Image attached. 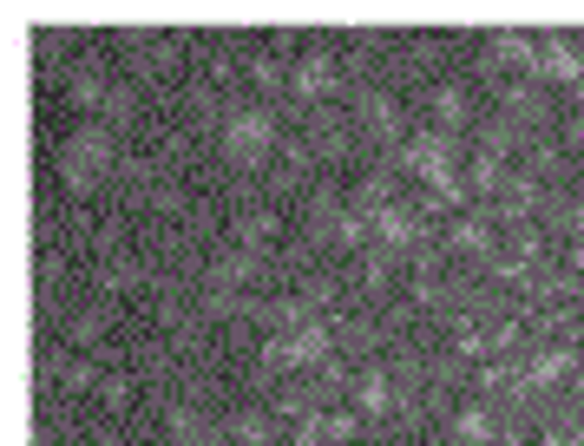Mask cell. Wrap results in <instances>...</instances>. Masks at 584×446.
<instances>
[{
  "mask_svg": "<svg viewBox=\"0 0 584 446\" xmlns=\"http://www.w3.org/2000/svg\"><path fill=\"white\" fill-rule=\"evenodd\" d=\"M72 105H79V112H105V105H112V79L79 72V79H72Z\"/></svg>",
  "mask_w": 584,
  "mask_h": 446,
  "instance_id": "obj_15",
  "label": "cell"
},
{
  "mask_svg": "<svg viewBox=\"0 0 584 446\" xmlns=\"http://www.w3.org/2000/svg\"><path fill=\"white\" fill-rule=\"evenodd\" d=\"M171 446H224V427H210L197 408H178L171 414Z\"/></svg>",
  "mask_w": 584,
  "mask_h": 446,
  "instance_id": "obj_11",
  "label": "cell"
},
{
  "mask_svg": "<svg viewBox=\"0 0 584 446\" xmlns=\"http://www.w3.org/2000/svg\"><path fill=\"white\" fill-rule=\"evenodd\" d=\"M276 434H270V421L263 414H230L224 421V446H270Z\"/></svg>",
  "mask_w": 584,
  "mask_h": 446,
  "instance_id": "obj_12",
  "label": "cell"
},
{
  "mask_svg": "<svg viewBox=\"0 0 584 446\" xmlns=\"http://www.w3.org/2000/svg\"><path fill=\"white\" fill-rule=\"evenodd\" d=\"M394 164H408L414 178H427L440 204H460V197H467V178H460V164H454V138H447V131H421V138L394 145Z\"/></svg>",
  "mask_w": 584,
  "mask_h": 446,
  "instance_id": "obj_1",
  "label": "cell"
},
{
  "mask_svg": "<svg viewBox=\"0 0 584 446\" xmlns=\"http://www.w3.org/2000/svg\"><path fill=\"white\" fill-rule=\"evenodd\" d=\"M486 66H493V72H506V66H513V72H519V66H539V39H533V33H493V39H486Z\"/></svg>",
  "mask_w": 584,
  "mask_h": 446,
  "instance_id": "obj_6",
  "label": "cell"
},
{
  "mask_svg": "<svg viewBox=\"0 0 584 446\" xmlns=\"http://www.w3.org/2000/svg\"><path fill=\"white\" fill-rule=\"evenodd\" d=\"M270 145H276V118H270L263 105H237V112L224 118V158H230V164H263Z\"/></svg>",
  "mask_w": 584,
  "mask_h": 446,
  "instance_id": "obj_3",
  "label": "cell"
},
{
  "mask_svg": "<svg viewBox=\"0 0 584 446\" xmlns=\"http://www.w3.org/2000/svg\"><path fill=\"white\" fill-rule=\"evenodd\" d=\"M322 421H329V434H335V446H342L348 434H355V414H322Z\"/></svg>",
  "mask_w": 584,
  "mask_h": 446,
  "instance_id": "obj_21",
  "label": "cell"
},
{
  "mask_svg": "<svg viewBox=\"0 0 584 446\" xmlns=\"http://www.w3.org/2000/svg\"><path fill=\"white\" fill-rule=\"evenodd\" d=\"M362 125H368L375 138H388V145H401V105H394L388 92H375V85L362 92Z\"/></svg>",
  "mask_w": 584,
  "mask_h": 446,
  "instance_id": "obj_8",
  "label": "cell"
},
{
  "mask_svg": "<svg viewBox=\"0 0 584 446\" xmlns=\"http://www.w3.org/2000/svg\"><path fill=\"white\" fill-rule=\"evenodd\" d=\"M329 85H335V59H329V53H302V59L289 66V92H296V99H322Z\"/></svg>",
  "mask_w": 584,
  "mask_h": 446,
  "instance_id": "obj_7",
  "label": "cell"
},
{
  "mask_svg": "<svg viewBox=\"0 0 584 446\" xmlns=\"http://www.w3.org/2000/svg\"><path fill=\"white\" fill-rule=\"evenodd\" d=\"M467 184H473V191H506L500 158H493V151H480V158H473V171H467Z\"/></svg>",
  "mask_w": 584,
  "mask_h": 446,
  "instance_id": "obj_19",
  "label": "cell"
},
{
  "mask_svg": "<svg viewBox=\"0 0 584 446\" xmlns=\"http://www.w3.org/2000/svg\"><path fill=\"white\" fill-rule=\"evenodd\" d=\"M289 446H335V434H329V421L322 414H309V421H296V441Z\"/></svg>",
  "mask_w": 584,
  "mask_h": 446,
  "instance_id": "obj_20",
  "label": "cell"
},
{
  "mask_svg": "<svg viewBox=\"0 0 584 446\" xmlns=\"http://www.w3.org/2000/svg\"><path fill=\"white\" fill-rule=\"evenodd\" d=\"M565 375H572V355H565V348H539V355H533V375H526V381H533V388H559Z\"/></svg>",
  "mask_w": 584,
  "mask_h": 446,
  "instance_id": "obj_14",
  "label": "cell"
},
{
  "mask_svg": "<svg viewBox=\"0 0 584 446\" xmlns=\"http://www.w3.org/2000/svg\"><path fill=\"white\" fill-rule=\"evenodd\" d=\"M447 250H460V256H486V250H493V230H486L480 217H460L454 237H447Z\"/></svg>",
  "mask_w": 584,
  "mask_h": 446,
  "instance_id": "obj_13",
  "label": "cell"
},
{
  "mask_svg": "<svg viewBox=\"0 0 584 446\" xmlns=\"http://www.w3.org/2000/svg\"><path fill=\"white\" fill-rule=\"evenodd\" d=\"M454 434L467 446H480V441H493V414L486 408H460V421H454Z\"/></svg>",
  "mask_w": 584,
  "mask_h": 446,
  "instance_id": "obj_18",
  "label": "cell"
},
{
  "mask_svg": "<svg viewBox=\"0 0 584 446\" xmlns=\"http://www.w3.org/2000/svg\"><path fill=\"white\" fill-rule=\"evenodd\" d=\"M250 276H256V250H243V243H237L230 256H217V270H210V283H217V302H210V309H237V289H243Z\"/></svg>",
  "mask_w": 584,
  "mask_h": 446,
  "instance_id": "obj_5",
  "label": "cell"
},
{
  "mask_svg": "<svg viewBox=\"0 0 584 446\" xmlns=\"http://www.w3.org/2000/svg\"><path fill=\"white\" fill-rule=\"evenodd\" d=\"M263 362H270L276 375H302V368H322V362H329V329H322V322H302V329H283V335H270Z\"/></svg>",
  "mask_w": 584,
  "mask_h": 446,
  "instance_id": "obj_4",
  "label": "cell"
},
{
  "mask_svg": "<svg viewBox=\"0 0 584 446\" xmlns=\"http://www.w3.org/2000/svg\"><path fill=\"white\" fill-rule=\"evenodd\" d=\"M414 237H421V224H414V217H408L401 204H388V210H375V243H381V250H408Z\"/></svg>",
  "mask_w": 584,
  "mask_h": 446,
  "instance_id": "obj_10",
  "label": "cell"
},
{
  "mask_svg": "<svg viewBox=\"0 0 584 446\" xmlns=\"http://www.w3.org/2000/svg\"><path fill=\"white\" fill-rule=\"evenodd\" d=\"M539 72H546L552 85H579V79H584L579 46H565V39H546V46H539Z\"/></svg>",
  "mask_w": 584,
  "mask_h": 446,
  "instance_id": "obj_9",
  "label": "cell"
},
{
  "mask_svg": "<svg viewBox=\"0 0 584 446\" xmlns=\"http://www.w3.org/2000/svg\"><path fill=\"white\" fill-rule=\"evenodd\" d=\"M355 401H362V414H388V401H394L388 375H381V368H368V375L355 381Z\"/></svg>",
  "mask_w": 584,
  "mask_h": 446,
  "instance_id": "obj_17",
  "label": "cell"
},
{
  "mask_svg": "<svg viewBox=\"0 0 584 446\" xmlns=\"http://www.w3.org/2000/svg\"><path fill=\"white\" fill-rule=\"evenodd\" d=\"M112 125H99V118H85L72 138H66V151H59V178L72 184V191H92L105 171H112Z\"/></svg>",
  "mask_w": 584,
  "mask_h": 446,
  "instance_id": "obj_2",
  "label": "cell"
},
{
  "mask_svg": "<svg viewBox=\"0 0 584 446\" xmlns=\"http://www.w3.org/2000/svg\"><path fill=\"white\" fill-rule=\"evenodd\" d=\"M454 125H467V92L460 85H440L434 92V131H454Z\"/></svg>",
  "mask_w": 584,
  "mask_h": 446,
  "instance_id": "obj_16",
  "label": "cell"
}]
</instances>
